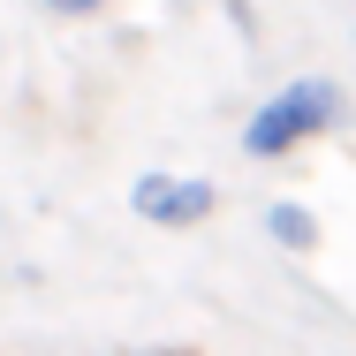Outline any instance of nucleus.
I'll use <instances>...</instances> for the list:
<instances>
[{
    "label": "nucleus",
    "mask_w": 356,
    "mask_h": 356,
    "mask_svg": "<svg viewBox=\"0 0 356 356\" xmlns=\"http://www.w3.org/2000/svg\"><path fill=\"white\" fill-rule=\"evenodd\" d=\"M341 114H349V99H341L334 76H296V83L273 91V99L250 106V122H243V152H250V159H288L296 144L341 129Z\"/></svg>",
    "instance_id": "f257e3e1"
},
{
    "label": "nucleus",
    "mask_w": 356,
    "mask_h": 356,
    "mask_svg": "<svg viewBox=\"0 0 356 356\" xmlns=\"http://www.w3.org/2000/svg\"><path fill=\"white\" fill-rule=\"evenodd\" d=\"M129 213L144 220V227H205V220L220 213V190L205 182V175H137L129 182Z\"/></svg>",
    "instance_id": "f03ea898"
},
{
    "label": "nucleus",
    "mask_w": 356,
    "mask_h": 356,
    "mask_svg": "<svg viewBox=\"0 0 356 356\" xmlns=\"http://www.w3.org/2000/svg\"><path fill=\"white\" fill-rule=\"evenodd\" d=\"M266 235L281 250H318V220L303 213V205H266Z\"/></svg>",
    "instance_id": "7ed1b4c3"
},
{
    "label": "nucleus",
    "mask_w": 356,
    "mask_h": 356,
    "mask_svg": "<svg viewBox=\"0 0 356 356\" xmlns=\"http://www.w3.org/2000/svg\"><path fill=\"white\" fill-rule=\"evenodd\" d=\"M54 15H99V8H114V0H46Z\"/></svg>",
    "instance_id": "20e7f679"
}]
</instances>
